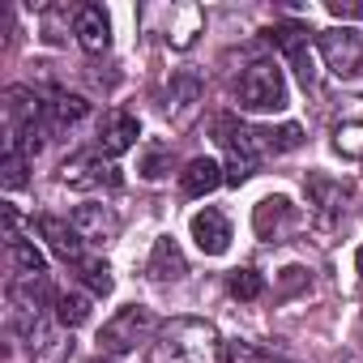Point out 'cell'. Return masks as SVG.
I'll use <instances>...</instances> for the list:
<instances>
[{
	"label": "cell",
	"mask_w": 363,
	"mask_h": 363,
	"mask_svg": "<svg viewBox=\"0 0 363 363\" xmlns=\"http://www.w3.org/2000/svg\"><path fill=\"white\" fill-rule=\"evenodd\" d=\"M154 363H218V333L197 316H175L154 333Z\"/></svg>",
	"instance_id": "cell-1"
},
{
	"label": "cell",
	"mask_w": 363,
	"mask_h": 363,
	"mask_svg": "<svg viewBox=\"0 0 363 363\" xmlns=\"http://www.w3.org/2000/svg\"><path fill=\"white\" fill-rule=\"evenodd\" d=\"M235 99H240L244 111H282L291 103V90H286V77L274 60H257L240 73Z\"/></svg>",
	"instance_id": "cell-2"
},
{
	"label": "cell",
	"mask_w": 363,
	"mask_h": 363,
	"mask_svg": "<svg viewBox=\"0 0 363 363\" xmlns=\"http://www.w3.org/2000/svg\"><path fill=\"white\" fill-rule=\"evenodd\" d=\"M162 325L154 320V312L150 308H120L107 325H103V333H99V346H103V354H128V350H137L150 333H158Z\"/></svg>",
	"instance_id": "cell-3"
},
{
	"label": "cell",
	"mask_w": 363,
	"mask_h": 363,
	"mask_svg": "<svg viewBox=\"0 0 363 363\" xmlns=\"http://www.w3.org/2000/svg\"><path fill=\"white\" fill-rule=\"evenodd\" d=\"M60 184H69V189H116L120 175L111 162H103L99 150H90V154H73L60 162Z\"/></svg>",
	"instance_id": "cell-4"
},
{
	"label": "cell",
	"mask_w": 363,
	"mask_h": 363,
	"mask_svg": "<svg viewBox=\"0 0 363 363\" xmlns=\"http://www.w3.org/2000/svg\"><path fill=\"white\" fill-rule=\"evenodd\" d=\"M320 56H325V65L337 73V77H350V73H359L363 69V39H359V30H325L320 35Z\"/></svg>",
	"instance_id": "cell-5"
},
{
	"label": "cell",
	"mask_w": 363,
	"mask_h": 363,
	"mask_svg": "<svg viewBox=\"0 0 363 363\" xmlns=\"http://www.w3.org/2000/svg\"><path fill=\"white\" fill-rule=\"evenodd\" d=\"M22 337H26V350H30L35 363H65L69 350H73L65 325H48L43 316L30 320V325H22Z\"/></svg>",
	"instance_id": "cell-6"
},
{
	"label": "cell",
	"mask_w": 363,
	"mask_h": 363,
	"mask_svg": "<svg viewBox=\"0 0 363 363\" xmlns=\"http://www.w3.org/2000/svg\"><path fill=\"white\" fill-rule=\"evenodd\" d=\"M295 223H299V214H295V206L286 197H265L257 206V214H252V227H257V235L265 244H282L295 231Z\"/></svg>",
	"instance_id": "cell-7"
},
{
	"label": "cell",
	"mask_w": 363,
	"mask_h": 363,
	"mask_svg": "<svg viewBox=\"0 0 363 363\" xmlns=\"http://www.w3.org/2000/svg\"><path fill=\"white\" fill-rule=\"evenodd\" d=\"M189 231H193V240H197V248H201L206 257H223V252L231 248V223H227V214L214 210V206L197 210L193 223H189Z\"/></svg>",
	"instance_id": "cell-8"
},
{
	"label": "cell",
	"mask_w": 363,
	"mask_h": 363,
	"mask_svg": "<svg viewBox=\"0 0 363 363\" xmlns=\"http://www.w3.org/2000/svg\"><path fill=\"white\" fill-rule=\"evenodd\" d=\"M73 35L77 43L90 52V56H103L111 48V22H107V9L103 5H82L73 13Z\"/></svg>",
	"instance_id": "cell-9"
},
{
	"label": "cell",
	"mask_w": 363,
	"mask_h": 363,
	"mask_svg": "<svg viewBox=\"0 0 363 363\" xmlns=\"http://www.w3.org/2000/svg\"><path fill=\"white\" fill-rule=\"evenodd\" d=\"M39 235L48 240V248H52L60 261H73V265L86 261V240H82V231H77L73 223H65V218H56V214H43V218H39Z\"/></svg>",
	"instance_id": "cell-10"
},
{
	"label": "cell",
	"mask_w": 363,
	"mask_h": 363,
	"mask_svg": "<svg viewBox=\"0 0 363 363\" xmlns=\"http://www.w3.org/2000/svg\"><path fill=\"white\" fill-rule=\"evenodd\" d=\"M69 223L82 231V240H86V244H107V240H116V231H120V218H116V210H111V206H99V201H86V206H77Z\"/></svg>",
	"instance_id": "cell-11"
},
{
	"label": "cell",
	"mask_w": 363,
	"mask_h": 363,
	"mask_svg": "<svg viewBox=\"0 0 363 363\" xmlns=\"http://www.w3.org/2000/svg\"><path fill=\"white\" fill-rule=\"evenodd\" d=\"M137 116H128V111H107L103 116V128H99V154H107V158H120V154H128L133 145H137Z\"/></svg>",
	"instance_id": "cell-12"
},
{
	"label": "cell",
	"mask_w": 363,
	"mask_h": 363,
	"mask_svg": "<svg viewBox=\"0 0 363 363\" xmlns=\"http://www.w3.org/2000/svg\"><path fill=\"white\" fill-rule=\"evenodd\" d=\"M167 18H171V22H167L162 39H167L175 52H189V48L197 43V35H201V22H206L201 9H197V5H171Z\"/></svg>",
	"instance_id": "cell-13"
},
{
	"label": "cell",
	"mask_w": 363,
	"mask_h": 363,
	"mask_svg": "<svg viewBox=\"0 0 363 363\" xmlns=\"http://www.w3.org/2000/svg\"><path fill=\"white\" fill-rule=\"evenodd\" d=\"M197 103H201V77L175 73L171 90H167V116H175V124H189L193 111H197Z\"/></svg>",
	"instance_id": "cell-14"
},
{
	"label": "cell",
	"mask_w": 363,
	"mask_h": 363,
	"mask_svg": "<svg viewBox=\"0 0 363 363\" xmlns=\"http://www.w3.org/2000/svg\"><path fill=\"white\" fill-rule=\"evenodd\" d=\"M145 274H150L154 282H175V278H184V274H189V261H184V252H179V244H175L171 235L154 240V252H150Z\"/></svg>",
	"instance_id": "cell-15"
},
{
	"label": "cell",
	"mask_w": 363,
	"mask_h": 363,
	"mask_svg": "<svg viewBox=\"0 0 363 363\" xmlns=\"http://www.w3.org/2000/svg\"><path fill=\"white\" fill-rule=\"evenodd\" d=\"M223 179H227V171L214 158H193L184 171H179V189H184V197H206V193H214L223 184Z\"/></svg>",
	"instance_id": "cell-16"
},
{
	"label": "cell",
	"mask_w": 363,
	"mask_h": 363,
	"mask_svg": "<svg viewBox=\"0 0 363 363\" xmlns=\"http://www.w3.org/2000/svg\"><path fill=\"white\" fill-rule=\"evenodd\" d=\"M86 111H90V103H86L82 94H56V99L48 103V116H43V124L56 133V128H65V124H77Z\"/></svg>",
	"instance_id": "cell-17"
},
{
	"label": "cell",
	"mask_w": 363,
	"mask_h": 363,
	"mask_svg": "<svg viewBox=\"0 0 363 363\" xmlns=\"http://www.w3.org/2000/svg\"><path fill=\"white\" fill-rule=\"evenodd\" d=\"M9 265H13L18 278H48L43 252H39L35 244H26V240H13V244H9Z\"/></svg>",
	"instance_id": "cell-18"
},
{
	"label": "cell",
	"mask_w": 363,
	"mask_h": 363,
	"mask_svg": "<svg viewBox=\"0 0 363 363\" xmlns=\"http://www.w3.org/2000/svg\"><path fill=\"white\" fill-rule=\"evenodd\" d=\"M333 150L342 158H363V111L359 116H342V124L333 128Z\"/></svg>",
	"instance_id": "cell-19"
},
{
	"label": "cell",
	"mask_w": 363,
	"mask_h": 363,
	"mask_svg": "<svg viewBox=\"0 0 363 363\" xmlns=\"http://www.w3.org/2000/svg\"><path fill=\"white\" fill-rule=\"evenodd\" d=\"M257 141H261V154H286V150H299V141H303V128H299V124L257 128Z\"/></svg>",
	"instance_id": "cell-20"
},
{
	"label": "cell",
	"mask_w": 363,
	"mask_h": 363,
	"mask_svg": "<svg viewBox=\"0 0 363 363\" xmlns=\"http://www.w3.org/2000/svg\"><path fill=\"white\" fill-rule=\"evenodd\" d=\"M86 320H90V295H82V291L56 295V325L77 329V325H86Z\"/></svg>",
	"instance_id": "cell-21"
},
{
	"label": "cell",
	"mask_w": 363,
	"mask_h": 363,
	"mask_svg": "<svg viewBox=\"0 0 363 363\" xmlns=\"http://www.w3.org/2000/svg\"><path fill=\"white\" fill-rule=\"evenodd\" d=\"M308 193L316 197V206H320L325 214L346 210V206H342V201H346V189H342V184H333V179H325V175H308Z\"/></svg>",
	"instance_id": "cell-22"
},
{
	"label": "cell",
	"mask_w": 363,
	"mask_h": 363,
	"mask_svg": "<svg viewBox=\"0 0 363 363\" xmlns=\"http://www.w3.org/2000/svg\"><path fill=\"white\" fill-rule=\"evenodd\" d=\"M265 39H269L274 48H282L286 56H295L299 48H308V26H299V22H282V26H269Z\"/></svg>",
	"instance_id": "cell-23"
},
{
	"label": "cell",
	"mask_w": 363,
	"mask_h": 363,
	"mask_svg": "<svg viewBox=\"0 0 363 363\" xmlns=\"http://www.w3.org/2000/svg\"><path fill=\"white\" fill-rule=\"evenodd\" d=\"M77 269H82V282L90 286V295H107L111 291V265L103 257H86Z\"/></svg>",
	"instance_id": "cell-24"
},
{
	"label": "cell",
	"mask_w": 363,
	"mask_h": 363,
	"mask_svg": "<svg viewBox=\"0 0 363 363\" xmlns=\"http://www.w3.org/2000/svg\"><path fill=\"white\" fill-rule=\"evenodd\" d=\"M26 167H30L26 154L5 150V158H0V184H5V189H22L26 184Z\"/></svg>",
	"instance_id": "cell-25"
},
{
	"label": "cell",
	"mask_w": 363,
	"mask_h": 363,
	"mask_svg": "<svg viewBox=\"0 0 363 363\" xmlns=\"http://www.w3.org/2000/svg\"><path fill=\"white\" fill-rule=\"evenodd\" d=\"M227 286H231V295H235V299H257V295L265 291V278H261L257 269H235Z\"/></svg>",
	"instance_id": "cell-26"
},
{
	"label": "cell",
	"mask_w": 363,
	"mask_h": 363,
	"mask_svg": "<svg viewBox=\"0 0 363 363\" xmlns=\"http://www.w3.org/2000/svg\"><path fill=\"white\" fill-rule=\"evenodd\" d=\"M286 60L295 65V77H299V86H303V90H312V86H316V56H312L308 48H299V52H295V56H286Z\"/></svg>",
	"instance_id": "cell-27"
},
{
	"label": "cell",
	"mask_w": 363,
	"mask_h": 363,
	"mask_svg": "<svg viewBox=\"0 0 363 363\" xmlns=\"http://www.w3.org/2000/svg\"><path fill=\"white\" fill-rule=\"evenodd\" d=\"M167 158H171V150H167V145H154V150L141 158V175H145V179H162V175L171 171Z\"/></svg>",
	"instance_id": "cell-28"
},
{
	"label": "cell",
	"mask_w": 363,
	"mask_h": 363,
	"mask_svg": "<svg viewBox=\"0 0 363 363\" xmlns=\"http://www.w3.org/2000/svg\"><path fill=\"white\" fill-rule=\"evenodd\" d=\"M333 18H363V0H329Z\"/></svg>",
	"instance_id": "cell-29"
},
{
	"label": "cell",
	"mask_w": 363,
	"mask_h": 363,
	"mask_svg": "<svg viewBox=\"0 0 363 363\" xmlns=\"http://www.w3.org/2000/svg\"><path fill=\"white\" fill-rule=\"evenodd\" d=\"M261 354H257V346H248V342H235L231 350H227V363H257Z\"/></svg>",
	"instance_id": "cell-30"
},
{
	"label": "cell",
	"mask_w": 363,
	"mask_h": 363,
	"mask_svg": "<svg viewBox=\"0 0 363 363\" xmlns=\"http://www.w3.org/2000/svg\"><path fill=\"white\" fill-rule=\"evenodd\" d=\"M354 265H359V274H363V248H359V257H354Z\"/></svg>",
	"instance_id": "cell-31"
},
{
	"label": "cell",
	"mask_w": 363,
	"mask_h": 363,
	"mask_svg": "<svg viewBox=\"0 0 363 363\" xmlns=\"http://www.w3.org/2000/svg\"><path fill=\"white\" fill-rule=\"evenodd\" d=\"M274 363H295V359H274Z\"/></svg>",
	"instance_id": "cell-32"
}]
</instances>
